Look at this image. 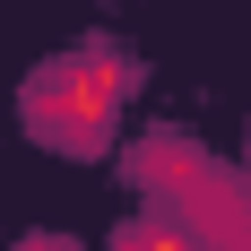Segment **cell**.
I'll list each match as a JSON object with an SVG mask.
<instances>
[{"mask_svg": "<svg viewBox=\"0 0 251 251\" xmlns=\"http://www.w3.org/2000/svg\"><path fill=\"white\" fill-rule=\"evenodd\" d=\"M139 174H148L156 182V191H200V156H191V148H182V139H148V148H139Z\"/></svg>", "mask_w": 251, "mask_h": 251, "instance_id": "2", "label": "cell"}, {"mask_svg": "<svg viewBox=\"0 0 251 251\" xmlns=\"http://www.w3.org/2000/svg\"><path fill=\"white\" fill-rule=\"evenodd\" d=\"M113 251H191V243H182V226H130Z\"/></svg>", "mask_w": 251, "mask_h": 251, "instance_id": "3", "label": "cell"}, {"mask_svg": "<svg viewBox=\"0 0 251 251\" xmlns=\"http://www.w3.org/2000/svg\"><path fill=\"white\" fill-rule=\"evenodd\" d=\"M130 96V61L113 52H78V61H52L35 87H26V130L52 139V148H96L113 113Z\"/></svg>", "mask_w": 251, "mask_h": 251, "instance_id": "1", "label": "cell"}, {"mask_svg": "<svg viewBox=\"0 0 251 251\" xmlns=\"http://www.w3.org/2000/svg\"><path fill=\"white\" fill-rule=\"evenodd\" d=\"M18 251H78V243H61V234H35V243H18Z\"/></svg>", "mask_w": 251, "mask_h": 251, "instance_id": "4", "label": "cell"}]
</instances>
